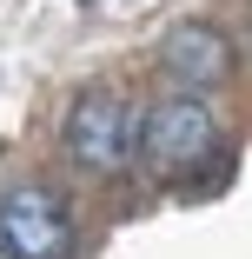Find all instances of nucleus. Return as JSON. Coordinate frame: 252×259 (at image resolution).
<instances>
[{"instance_id":"1","label":"nucleus","mask_w":252,"mask_h":259,"mask_svg":"<svg viewBox=\"0 0 252 259\" xmlns=\"http://www.w3.org/2000/svg\"><path fill=\"white\" fill-rule=\"evenodd\" d=\"M213 146H219V120L199 93H166L139 120V153L153 173H186L199 160H213Z\"/></svg>"},{"instance_id":"5","label":"nucleus","mask_w":252,"mask_h":259,"mask_svg":"<svg viewBox=\"0 0 252 259\" xmlns=\"http://www.w3.org/2000/svg\"><path fill=\"white\" fill-rule=\"evenodd\" d=\"M0 259H7V252H0Z\"/></svg>"},{"instance_id":"3","label":"nucleus","mask_w":252,"mask_h":259,"mask_svg":"<svg viewBox=\"0 0 252 259\" xmlns=\"http://www.w3.org/2000/svg\"><path fill=\"white\" fill-rule=\"evenodd\" d=\"M67 153L86 173H120L139 153V113L126 107V93L113 87H86L67 113Z\"/></svg>"},{"instance_id":"4","label":"nucleus","mask_w":252,"mask_h":259,"mask_svg":"<svg viewBox=\"0 0 252 259\" xmlns=\"http://www.w3.org/2000/svg\"><path fill=\"white\" fill-rule=\"evenodd\" d=\"M226 33L219 27H206V20H186V27H173L166 33V47H160V67L179 80V87H219L226 80Z\"/></svg>"},{"instance_id":"2","label":"nucleus","mask_w":252,"mask_h":259,"mask_svg":"<svg viewBox=\"0 0 252 259\" xmlns=\"http://www.w3.org/2000/svg\"><path fill=\"white\" fill-rule=\"evenodd\" d=\"M0 252L7 259H67L73 252V206L40 180L7 186L0 193Z\"/></svg>"}]
</instances>
